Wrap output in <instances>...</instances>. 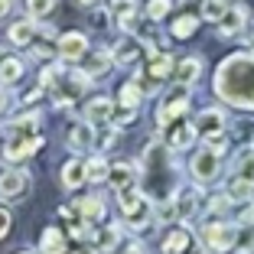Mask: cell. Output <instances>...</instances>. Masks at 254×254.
<instances>
[{
  "label": "cell",
  "instance_id": "6da1fadb",
  "mask_svg": "<svg viewBox=\"0 0 254 254\" xmlns=\"http://www.w3.org/2000/svg\"><path fill=\"white\" fill-rule=\"evenodd\" d=\"M215 95L235 108L254 111V53H235L218 65Z\"/></svg>",
  "mask_w": 254,
  "mask_h": 254
},
{
  "label": "cell",
  "instance_id": "7a4b0ae2",
  "mask_svg": "<svg viewBox=\"0 0 254 254\" xmlns=\"http://www.w3.org/2000/svg\"><path fill=\"white\" fill-rule=\"evenodd\" d=\"M222 150H225V140H212L209 147H202L192 157L189 170H192L195 183H212L218 173H222Z\"/></svg>",
  "mask_w": 254,
  "mask_h": 254
},
{
  "label": "cell",
  "instance_id": "3957f363",
  "mask_svg": "<svg viewBox=\"0 0 254 254\" xmlns=\"http://www.w3.org/2000/svg\"><path fill=\"white\" fill-rule=\"evenodd\" d=\"M186 108H189V85L180 82L176 88L170 91V98L163 101V108L157 111V124H160V127L173 124L176 118H183V114H186Z\"/></svg>",
  "mask_w": 254,
  "mask_h": 254
},
{
  "label": "cell",
  "instance_id": "277c9868",
  "mask_svg": "<svg viewBox=\"0 0 254 254\" xmlns=\"http://www.w3.org/2000/svg\"><path fill=\"white\" fill-rule=\"evenodd\" d=\"M225 127H228V118H225L222 108H205V111L195 118V130H199L202 140H225Z\"/></svg>",
  "mask_w": 254,
  "mask_h": 254
},
{
  "label": "cell",
  "instance_id": "5b68a950",
  "mask_svg": "<svg viewBox=\"0 0 254 254\" xmlns=\"http://www.w3.org/2000/svg\"><path fill=\"white\" fill-rule=\"evenodd\" d=\"M202 238H205V248H212V251H232L235 245H238V228L235 225H225V222H212L202 228Z\"/></svg>",
  "mask_w": 254,
  "mask_h": 254
},
{
  "label": "cell",
  "instance_id": "8992f818",
  "mask_svg": "<svg viewBox=\"0 0 254 254\" xmlns=\"http://www.w3.org/2000/svg\"><path fill=\"white\" fill-rule=\"evenodd\" d=\"M88 78L91 75H85V72H72V75H65V78L59 75V82H56V105H62V108L75 105V101L82 98Z\"/></svg>",
  "mask_w": 254,
  "mask_h": 254
},
{
  "label": "cell",
  "instance_id": "52a82bcc",
  "mask_svg": "<svg viewBox=\"0 0 254 254\" xmlns=\"http://www.w3.org/2000/svg\"><path fill=\"white\" fill-rule=\"evenodd\" d=\"M43 147V140L33 134H7V143H3V157H7V163H16V160L30 157L33 150Z\"/></svg>",
  "mask_w": 254,
  "mask_h": 254
},
{
  "label": "cell",
  "instance_id": "ba28073f",
  "mask_svg": "<svg viewBox=\"0 0 254 254\" xmlns=\"http://www.w3.org/2000/svg\"><path fill=\"white\" fill-rule=\"evenodd\" d=\"M26 186H30V180H26L23 173H3V176H0V199H7V202L23 199V195H26Z\"/></svg>",
  "mask_w": 254,
  "mask_h": 254
},
{
  "label": "cell",
  "instance_id": "9c48e42d",
  "mask_svg": "<svg viewBox=\"0 0 254 254\" xmlns=\"http://www.w3.org/2000/svg\"><path fill=\"white\" fill-rule=\"evenodd\" d=\"M173 205H176V215L180 218H192L199 212V189L195 186H183L180 192L173 195Z\"/></svg>",
  "mask_w": 254,
  "mask_h": 254
},
{
  "label": "cell",
  "instance_id": "30bf717a",
  "mask_svg": "<svg viewBox=\"0 0 254 254\" xmlns=\"http://www.w3.org/2000/svg\"><path fill=\"white\" fill-rule=\"evenodd\" d=\"M245 23H248V10L245 7H228L225 16L218 20V33H222V36H238V33L245 30Z\"/></svg>",
  "mask_w": 254,
  "mask_h": 254
},
{
  "label": "cell",
  "instance_id": "8fae6325",
  "mask_svg": "<svg viewBox=\"0 0 254 254\" xmlns=\"http://www.w3.org/2000/svg\"><path fill=\"white\" fill-rule=\"evenodd\" d=\"M195 137H199L195 124H186V121H183V124H173L170 127V134H166V147H170V150H186Z\"/></svg>",
  "mask_w": 254,
  "mask_h": 254
},
{
  "label": "cell",
  "instance_id": "7c38bea8",
  "mask_svg": "<svg viewBox=\"0 0 254 254\" xmlns=\"http://www.w3.org/2000/svg\"><path fill=\"white\" fill-rule=\"evenodd\" d=\"M85 46H88V39H85L82 33H65V36H59L56 49H59V56H65V59H82Z\"/></svg>",
  "mask_w": 254,
  "mask_h": 254
},
{
  "label": "cell",
  "instance_id": "4fadbf2b",
  "mask_svg": "<svg viewBox=\"0 0 254 254\" xmlns=\"http://www.w3.org/2000/svg\"><path fill=\"white\" fill-rule=\"evenodd\" d=\"M82 180H88V160H68L65 170H62V186L75 189L82 186Z\"/></svg>",
  "mask_w": 254,
  "mask_h": 254
},
{
  "label": "cell",
  "instance_id": "5bb4252c",
  "mask_svg": "<svg viewBox=\"0 0 254 254\" xmlns=\"http://www.w3.org/2000/svg\"><path fill=\"white\" fill-rule=\"evenodd\" d=\"M235 176H245V180H254V147H245L235 153V163H232Z\"/></svg>",
  "mask_w": 254,
  "mask_h": 254
},
{
  "label": "cell",
  "instance_id": "9a60e30c",
  "mask_svg": "<svg viewBox=\"0 0 254 254\" xmlns=\"http://www.w3.org/2000/svg\"><path fill=\"white\" fill-rule=\"evenodd\" d=\"M108 68H111V53L98 49V53L85 56V65H82L85 75H101V72H108Z\"/></svg>",
  "mask_w": 254,
  "mask_h": 254
},
{
  "label": "cell",
  "instance_id": "2e32d148",
  "mask_svg": "<svg viewBox=\"0 0 254 254\" xmlns=\"http://www.w3.org/2000/svg\"><path fill=\"white\" fill-rule=\"evenodd\" d=\"M199 75H202V59H195V56H189V59H183L180 65H176V82L192 85Z\"/></svg>",
  "mask_w": 254,
  "mask_h": 254
},
{
  "label": "cell",
  "instance_id": "e0dca14e",
  "mask_svg": "<svg viewBox=\"0 0 254 254\" xmlns=\"http://www.w3.org/2000/svg\"><path fill=\"white\" fill-rule=\"evenodd\" d=\"M85 118L91 121V124H101V121H111L114 118V108L108 98H98V101H91L88 108H85Z\"/></svg>",
  "mask_w": 254,
  "mask_h": 254
},
{
  "label": "cell",
  "instance_id": "ac0fdd59",
  "mask_svg": "<svg viewBox=\"0 0 254 254\" xmlns=\"http://www.w3.org/2000/svg\"><path fill=\"white\" fill-rule=\"evenodd\" d=\"M228 199L232 202H245V199H251L254 195V180H245V176H235L232 183H228Z\"/></svg>",
  "mask_w": 254,
  "mask_h": 254
},
{
  "label": "cell",
  "instance_id": "d6986e66",
  "mask_svg": "<svg viewBox=\"0 0 254 254\" xmlns=\"http://www.w3.org/2000/svg\"><path fill=\"white\" fill-rule=\"evenodd\" d=\"M111 13H114L121 30H130V26H134V0H114Z\"/></svg>",
  "mask_w": 254,
  "mask_h": 254
},
{
  "label": "cell",
  "instance_id": "ffe728a7",
  "mask_svg": "<svg viewBox=\"0 0 254 254\" xmlns=\"http://www.w3.org/2000/svg\"><path fill=\"white\" fill-rule=\"evenodd\" d=\"M140 53H143V46L137 43V39H121L118 46H114V56H118V62H134V59H140Z\"/></svg>",
  "mask_w": 254,
  "mask_h": 254
},
{
  "label": "cell",
  "instance_id": "44dd1931",
  "mask_svg": "<svg viewBox=\"0 0 254 254\" xmlns=\"http://www.w3.org/2000/svg\"><path fill=\"white\" fill-rule=\"evenodd\" d=\"M108 183H111L114 189L130 186V183H134V166H130V163H114L111 173H108Z\"/></svg>",
  "mask_w": 254,
  "mask_h": 254
},
{
  "label": "cell",
  "instance_id": "7402d4cb",
  "mask_svg": "<svg viewBox=\"0 0 254 254\" xmlns=\"http://www.w3.org/2000/svg\"><path fill=\"white\" fill-rule=\"evenodd\" d=\"M124 218H127V225H130V228H143V225L150 222V202L140 199L130 212H124Z\"/></svg>",
  "mask_w": 254,
  "mask_h": 254
},
{
  "label": "cell",
  "instance_id": "603a6c76",
  "mask_svg": "<svg viewBox=\"0 0 254 254\" xmlns=\"http://www.w3.org/2000/svg\"><path fill=\"white\" fill-rule=\"evenodd\" d=\"M189 241H192V235H189V232H173L170 238L163 241V251H166V254H183Z\"/></svg>",
  "mask_w": 254,
  "mask_h": 254
},
{
  "label": "cell",
  "instance_id": "cb8c5ba5",
  "mask_svg": "<svg viewBox=\"0 0 254 254\" xmlns=\"http://www.w3.org/2000/svg\"><path fill=\"white\" fill-rule=\"evenodd\" d=\"M62 251H65V241H62V232L49 228V232L43 235V254H62Z\"/></svg>",
  "mask_w": 254,
  "mask_h": 254
},
{
  "label": "cell",
  "instance_id": "d4e9b609",
  "mask_svg": "<svg viewBox=\"0 0 254 254\" xmlns=\"http://www.w3.org/2000/svg\"><path fill=\"white\" fill-rule=\"evenodd\" d=\"M33 36H36V26H33V23H16L13 30H10V39H13L16 46L33 43Z\"/></svg>",
  "mask_w": 254,
  "mask_h": 254
},
{
  "label": "cell",
  "instance_id": "484cf974",
  "mask_svg": "<svg viewBox=\"0 0 254 254\" xmlns=\"http://www.w3.org/2000/svg\"><path fill=\"white\" fill-rule=\"evenodd\" d=\"M195 26H199L195 16H180V20L173 23V36H176V39H189L195 33Z\"/></svg>",
  "mask_w": 254,
  "mask_h": 254
},
{
  "label": "cell",
  "instance_id": "4316f807",
  "mask_svg": "<svg viewBox=\"0 0 254 254\" xmlns=\"http://www.w3.org/2000/svg\"><path fill=\"white\" fill-rule=\"evenodd\" d=\"M23 75V62L20 59H3L0 62V82H16Z\"/></svg>",
  "mask_w": 254,
  "mask_h": 254
},
{
  "label": "cell",
  "instance_id": "83f0119b",
  "mask_svg": "<svg viewBox=\"0 0 254 254\" xmlns=\"http://www.w3.org/2000/svg\"><path fill=\"white\" fill-rule=\"evenodd\" d=\"M225 10H228V3H225V0H202V16H205V20H222L225 16Z\"/></svg>",
  "mask_w": 254,
  "mask_h": 254
},
{
  "label": "cell",
  "instance_id": "f1b7e54d",
  "mask_svg": "<svg viewBox=\"0 0 254 254\" xmlns=\"http://www.w3.org/2000/svg\"><path fill=\"white\" fill-rule=\"evenodd\" d=\"M137 105H140V88H137V82H130V85H124V88H121V108L137 111Z\"/></svg>",
  "mask_w": 254,
  "mask_h": 254
},
{
  "label": "cell",
  "instance_id": "f546056e",
  "mask_svg": "<svg viewBox=\"0 0 254 254\" xmlns=\"http://www.w3.org/2000/svg\"><path fill=\"white\" fill-rule=\"evenodd\" d=\"M78 215H82L85 222L101 218V199H82V202H78Z\"/></svg>",
  "mask_w": 254,
  "mask_h": 254
},
{
  "label": "cell",
  "instance_id": "4dcf8cb0",
  "mask_svg": "<svg viewBox=\"0 0 254 254\" xmlns=\"http://www.w3.org/2000/svg\"><path fill=\"white\" fill-rule=\"evenodd\" d=\"M108 173H111V166H108L101 157H98V160H88V180H91V183L108 180Z\"/></svg>",
  "mask_w": 254,
  "mask_h": 254
},
{
  "label": "cell",
  "instance_id": "1f68e13d",
  "mask_svg": "<svg viewBox=\"0 0 254 254\" xmlns=\"http://www.w3.org/2000/svg\"><path fill=\"white\" fill-rule=\"evenodd\" d=\"M88 143H91V130H88V127H75L72 137H68V147H72V150H85Z\"/></svg>",
  "mask_w": 254,
  "mask_h": 254
},
{
  "label": "cell",
  "instance_id": "d6a6232c",
  "mask_svg": "<svg viewBox=\"0 0 254 254\" xmlns=\"http://www.w3.org/2000/svg\"><path fill=\"white\" fill-rule=\"evenodd\" d=\"M170 7H173V0H150L147 16H150V20H163V16L170 13Z\"/></svg>",
  "mask_w": 254,
  "mask_h": 254
},
{
  "label": "cell",
  "instance_id": "836d02e7",
  "mask_svg": "<svg viewBox=\"0 0 254 254\" xmlns=\"http://www.w3.org/2000/svg\"><path fill=\"white\" fill-rule=\"evenodd\" d=\"M26 7H30L33 16H46V13H53L56 0H26Z\"/></svg>",
  "mask_w": 254,
  "mask_h": 254
},
{
  "label": "cell",
  "instance_id": "e575fe53",
  "mask_svg": "<svg viewBox=\"0 0 254 254\" xmlns=\"http://www.w3.org/2000/svg\"><path fill=\"white\" fill-rule=\"evenodd\" d=\"M235 251L238 254H251L254 251V225H248V232L241 235V241L235 245Z\"/></svg>",
  "mask_w": 254,
  "mask_h": 254
},
{
  "label": "cell",
  "instance_id": "d590c367",
  "mask_svg": "<svg viewBox=\"0 0 254 254\" xmlns=\"http://www.w3.org/2000/svg\"><path fill=\"white\" fill-rule=\"evenodd\" d=\"M10 232V212L7 209H0V238Z\"/></svg>",
  "mask_w": 254,
  "mask_h": 254
},
{
  "label": "cell",
  "instance_id": "8d00e7d4",
  "mask_svg": "<svg viewBox=\"0 0 254 254\" xmlns=\"http://www.w3.org/2000/svg\"><path fill=\"white\" fill-rule=\"evenodd\" d=\"M183 254H205V248H202L199 241L192 238V241H189V245H186V251H183Z\"/></svg>",
  "mask_w": 254,
  "mask_h": 254
},
{
  "label": "cell",
  "instance_id": "74e56055",
  "mask_svg": "<svg viewBox=\"0 0 254 254\" xmlns=\"http://www.w3.org/2000/svg\"><path fill=\"white\" fill-rule=\"evenodd\" d=\"M121 254H143V245H137V241H134V245H127Z\"/></svg>",
  "mask_w": 254,
  "mask_h": 254
},
{
  "label": "cell",
  "instance_id": "f35d334b",
  "mask_svg": "<svg viewBox=\"0 0 254 254\" xmlns=\"http://www.w3.org/2000/svg\"><path fill=\"white\" fill-rule=\"evenodd\" d=\"M10 7H13V0H0V16H7Z\"/></svg>",
  "mask_w": 254,
  "mask_h": 254
},
{
  "label": "cell",
  "instance_id": "ab89813d",
  "mask_svg": "<svg viewBox=\"0 0 254 254\" xmlns=\"http://www.w3.org/2000/svg\"><path fill=\"white\" fill-rule=\"evenodd\" d=\"M3 108H7V95H3V91H0V111H3Z\"/></svg>",
  "mask_w": 254,
  "mask_h": 254
},
{
  "label": "cell",
  "instance_id": "60d3db41",
  "mask_svg": "<svg viewBox=\"0 0 254 254\" xmlns=\"http://www.w3.org/2000/svg\"><path fill=\"white\" fill-rule=\"evenodd\" d=\"M85 7H98V3H101V0H82Z\"/></svg>",
  "mask_w": 254,
  "mask_h": 254
},
{
  "label": "cell",
  "instance_id": "b9f144b4",
  "mask_svg": "<svg viewBox=\"0 0 254 254\" xmlns=\"http://www.w3.org/2000/svg\"><path fill=\"white\" fill-rule=\"evenodd\" d=\"M75 254H95V248H82V251H75Z\"/></svg>",
  "mask_w": 254,
  "mask_h": 254
},
{
  "label": "cell",
  "instance_id": "7bdbcfd3",
  "mask_svg": "<svg viewBox=\"0 0 254 254\" xmlns=\"http://www.w3.org/2000/svg\"><path fill=\"white\" fill-rule=\"evenodd\" d=\"M251 53H254V33H251Z\"/></svg>",
  "mask_w": 254,
  "mask_h": 254
},
{
  "label": "cell",
  "instance_id": "ee69618b",
  "mask_svg": "<svg viewBox=\"0 0 254 254\" xmlns=\"http://www.w3.org/2000/svg\"><path fill=\"white\" fill-rule=\"evenodd\" d=\"M225 3H228V0H225Z\"/></svg>",
  "mask_w": 254,
  "mask_h": 254
},
{
  "label": "cell",
  "instance_id": "f6af8a7d",
  "mask_svg": "<svg viewBox=\"0 0 254 254\" xmlns=\"http://www.w3.org/2000/svg\"><path fill=\"white\" fill-rule=\"evenodd\" d=\"M23 254H26V251H23Z\"/></svg>",
  "mask_w": 254,
  "mask_h": 254
}]
</instances>
